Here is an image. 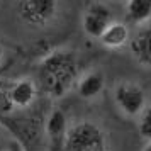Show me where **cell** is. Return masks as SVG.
Listing matches in <instances>:
<instances>
[{
	"label": "cell",
	"instance_id": "15",
	"mask_svg": "<svg viewBox=\"0 0 151 151\" xmlns=\"http://www.w3.org/2000/svg\"><path fill=\"white\" fill-rule=\"evenodd\" d=\"M4 61H5V48H4V44L0 41V68L4 66Z\"/></svg>",
	"mask_w": 151,
	"mask_h": 151
},
{
	"label": "cell",
	"instance_id": "3",
	"mask_svg": "<svg viewBox=\"0 0 151 151\" xmlns=\"http://www.w3.org/2000/svg\"><path fill=\"white\" fill-rule=\"evenodd\" d=\"M112 99L117 109L131 119H136L148 105L144 88L139 83L131 82V80H122L117 83L112 92Z\"/></svg>",
	"mask_w": 151,
	"mask_h": 151
},
{
	"label": "cell",
	"instance_id": "2",
	"mask_svg": "<svg viewBox=\"0 0 151 151\" xmlns=\"http://www.w3.org/2000/svg\"><path fill=\"white\" fill-rule=\"evenodd\" d=\"M63 151H109L107 132L93 121H76L66 131Z\"/></svg>",
	"mask_w": 151,
	"mask_h": 151
},
{
	"label": "cell",
	"instance_id": "10",
	"mask_svg": "<svg viewBox=\"0 0 151 151\" xmlns=\"http://www.w3.org/2000/svg\"><path fill=\"white\" fill-rule=\"evenodd\" d=\"M131 37L129 26L122 21H114L109 24V27L102 32V36L99 37V41L104 48L107 49H121L124 46H127Z\"/></svg>",
	"mask_w": 151,
	"mask_h": 151
},
{
	"label": "cell",
	"instance_id": "16",
	"mask_svg": "<svg viewBox=\"0 0 151 151\" xmlns=\"http://www.w3.org/2000/svg\"><path fill=\"white\" fill-rule=\"evenodd\" d=\"M141 151H151V141H148V143L144 144L143 150H141Z\"/></svg>",
	"mask_w": 151,
	"mask_h": 151
},
{
	"label": "cell",
	"instance_id": "9",
	"mask_svg": "<svg viewBox=\"0 0 151 151\" xmlns=\"http://www.w3.org/2000/svg\"><path fill=\"white\" fill-rule=\"evenodd\" d=\"M73 88L76 90L78 97H82L85 100H93L102 95L104 88H105V75L102 70L92 68L85 71L83 75H78Z\"/></svg>",
	"mask_w": 151,
	"mask_h": 151
},
{
	"label": "cell",
	"instance_id": "5",
	"mask_svg": "<svg viewBox=\"0 0 151 151\" xmlns=\"http://www.w3.org/2000/svg\"><path fill=\"white\" fill-rule=\"evenodd\" d=\"M112 21H114V15L105 4L92 2L82 15V29L88 37L99 39Z\"/></svg>",
	"mask_w": 151,
	"mask_h": 151
},
{
	"label": "cell",
	"instance_id": "1",
	"mask_svg": "<svg viewBox=\"0 0 151 151\" xmlns=\"http://www.w3.org/2000/svg\"><path fill=\"white\" fill-rule=\"evenodd\" d=\"M39 88L49 99H61L75 87L78 58L71 48H56L42 56L37 66Z\"/></svg>",
	"mask_w": 151,
	"mask_h": 151
},
{
	"label": "cell",
	"instance_id": "12",
	"mask_svg": "<svg viewBox=\"0 0 151 151\" xmlns=\"http://www.w3.org/2000/svg\"><path fill=\"white\" fill-rule=\"evenodd\" d=\"M137 119V132L139 136L146 139V143L151 141V105H146L143 112L136 117Z\"/></svg>",
	"mask_w": 151,
	"mask_h": 151
},
{
	"label": "cell",
	"instance_id": "11",
	"mask_svg": "<svg viewBox=\"0 0 151 151\" xmlns=\"http://www.w3.org/2000/svg\"><path fill=\"white\" fill-rule=\"evenodd\" d=\"M126 19L129 24L143 26L151 21V0H126Z\"/></svg>",
	"mask_w": 151,
	"mask_h": 151
},
{
	"label": "cell",
	"instance_id": "17",
	"mask_svg": "<svg viewBox=\"0 0 151 151\" xmlns=\"http://www.w3.org/2000/svg\"><path fill=\"white\" fill-rule=\"evenodd\" d=\"M110 2H126V0H110Z\"/></svg>",
	"mask_w": 151,
	"mask_h": 151
},
{
	"label": "cell",
	"instance_id": "7",
	"mask_svg": "<svg viewBox=\"0 0 151 151\" xmlns=\"http://www.w3.org/2000/svg\"><path fill=\"white\" fill-rule=\"evenodd\" d=\"M129 51L141 66L151 68V21L139 26L129 37Z\"/></svg>",
	"mask_w": 151,
	"mask_h": 151
},
{
	"label": "cell",
	"instance_id": "18",
	"mask_svg": "<svg viewBox=\"0 0 151 151\" xmlns=\"http://www.w3.org/2000/svg\"><path fill=\"white\" fill-rule=\"evenodd\" d=\"M0 4H2V0H0Z\"/></svg>",
	"mask_w": 151,
	"mask_h": 151
},
{
	"label": "cell",
	"instance_id": "4",
	"mask_svg": "<svg viewBox=\"0 0 151 151\" xmlns=\"http://www.w3.org/2000/svg\"><path fill=\"white\" fill-rule=\"evenodd\" d=\"M58 0H19L17 14L22 22L34 27H44L58 14Z\"/></svg>",
	"mask_w": 151,
	"mask_h": 151
},
{
	"label": "cell",
	"instance_id": "6",
	"mask_svg": "<svg viewBox=\"0 0 151 151\" xmlns=\"http://www.w3.org/2000/svg\"><path fill=\"white\" fill-rule=\"evenodd\" d=\"M70 127L68 117L61 109H53L44 122V136L48 143V151H63L65 136Z\"/></svg>",
	"mask_w": 151,
	"mask_h": 151
},
{
	"label": "cell",
	"instance_id": "13",
	"mask_svg": "<svg viewBox=\"0 0 151 151\" xmlns=\"http://www.w3.org/2000/svg\"><path fill=\"white\" fill-rule=\"evenodd\" d=\"M12 112H14V107H12L10 100H9L7 87L0 85V122H4Z\"/></svg>",
	"mask_w": 151,
	"mask_h": 151
},
{
	"label": "cell",
	"instance_id": "8",
	"mask_svg": "<svg viewBox=\"0 0 151 151\" xmlns=\"http://www.w3.org/2000/svg\"><path fill=\"white\" fill-rule=\"evenodd\" d=\"M37 93H39L37 83L34 80H31V78H19V80L12 82L7 87V95H9V100L12 104L14 110L29 109L36 102Z\"/></svg>",
	"mask_w": 151,
	"mask_h": 151
},
{
	"label": "cell",
	"instance_id": "14",
	"mask_svg": "<svg viewBox=\"0 0 151 151\" xmlns=\"http://www.w3.org/2000/svg\"><path fill=\"white\" fill-rule=\"evenodd\" d=\"M10 144H12V141L7 137V134L4 131L0 129V151H9L10 150Z\"/></svg>",
	"mask_w": 151,
	"mask_h": 151
}]
</instances>
